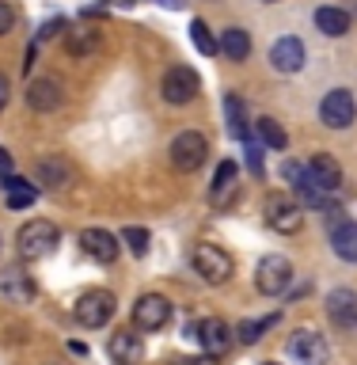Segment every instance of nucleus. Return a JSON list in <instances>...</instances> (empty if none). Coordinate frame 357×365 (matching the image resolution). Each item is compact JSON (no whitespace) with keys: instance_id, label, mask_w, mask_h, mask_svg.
Here are the masks:
<instances>
[{"instance_id":"1","label":"nucleus","mask_w":357,"mask_h":365,"mask_svg":"<svg viewBox=\"0 0 357 365\" xmlns=\"http://www.w3.org/2000/svg\"><path fill=\"white\" fill-rule=\"evenodd\" d=\"M57 240H61V232H57V225L53 221H27L19 228V236H16V244H19V255L34 262V259H46L50 251L57 247Z\"/></svg>"},{"instance_id":"2","label":"nucleus","mask_w":357,"mask_h":365,"mask_svg":"<svg viewBox=\"0 0 357 365\" xmlns=\"http://www.w3.org/2000/svg\"><path fill=\"white\" fill-rule=\"evenodd\" d=\"M160 91H164V99L171 103V107H187V103L198 99L202 80L190 65H171L164 73V80H160Z\"/></svg>"},{"instance_id":"3","label":"nucleus","mask_w":357,"mask_h":365,"mask_svg":"<svg viewBox=\"0 0 357 365\" xmlns=\"http://www.w3.org/2000/svg\"><path fill=\"white\" fill-rule=\"evenodd\" d=\"M190 262L209 285H224L228 278H232V255H228L224 247H217V244H198Z\"/></svg>"},{"instance_id":"4","label":"nucleus","mask_w":357,"mask_h":365,"mask_svg":"<svg viewBox=\"0 0 357 365\" xmlns=\"http://www.w3.org/2000/svg\"><path fill=\"white\" fill-rule=\"evenodd\" d=\"M262 213H267V225L274 228V232H281V236L301 232V225H304V210H301V202L285 198V194H270L267 205H262Z\"/></svg>"},{"instance_id":"5","label":"nucleus","mask_w":357,"mask_h":365,"mask_svg":"<svg viewBox=\"0 0 357 365\" xmlns=\"http://www.w3.org/2000/svg\"><path fill=\"white\" fill-rule=\"evenodd\" d=\"M209 156V141L198 130H182L175 141H171V164L179 171H198Z\"/></svg>"},{"instance_id":"6","label":"nucleus","mask_w":357,"mask_h":365,"mask_svg":"<svg viewBox=\"0 0 357 365\" xmlns=\"http://www.w3.org/2000/svg\"><path fill=\"white\" fill-rule=\"evenodd\" d=\"M319 118H324V125H331V130H350L353 118H357L353 91H346V88L327 91L324 103H319Z\"/></svg>"},{"instance_id":"7","label":"nucleus","mask_w":357,"mask_h":365,"mask_svg":"<svg viewBox=\"0 0 357 365\" xmlns=\"http://www.w3.org/2000/svg\"><path fill=\"white\" fill-rule=\"evenodd\" d=\"M293 282V262L285 259V255H267L259 262V270H255V285H259V293L262 297H278L285 293V285Z\"/></svg>"},{"instance_id":"8","label":"nucleus","mask_w":357,"mask_h":365,"mask_svg":"<svg viewBox=\"0 0 357 365\" xmlns=\"http://www.w3.org/2000/svg\"><path fill=\"white\" fill-rule=\"evenodd\" d=\"M73 316H76L80 327H103V324L114 316V297H110L107 289H88V293L76 301Z\"/></svg>"},{"instance_id":"9","label":"nucleus","mask_w":357,"mask_h":365,"mask_svg":"<svg viewBox=\"0 0 357 365\" xmlns=\"http://www.w3.org/2000/svg\"><path fill=\"white\" fill-rule=\"evenodd\" d=\"M289 354L301 365H327L331 361V346H327V339L319 335V331L312 327H304V331H296V335L289 339Z\"/></svg>"},{"instance_id":"10","label":"nucleus","mask_w":357,"mask_h":365,"mask_svg":"<svg viewBox=\"0 0 357 365\" xmlns=\"http://www.w3.org/2000/svg\"><path fill=\"white\" fill-rule=\"evenodd\" d=\"M167 319H171L167 297H160V293L137 297V304H133V324L141 327V331H160V327H167Z\"/></svg>"},{"instance_id":"11","label":"nucleus","mask_w":357,"mask_h":365,"mask_svg":"<svg viewBox=\"0 0 357 365\" xmlns=\"http://www.w3.org/2000/svg\"><path fill=\"white\" fill-rule=\"evenodd\" d=\"M194 339L202 342V350L209 354V358H221V354L232 346V331H228V324L224 319H202V324H194V331H190Z\"/></svg>"},{"instance_id":"12","label":"nucleus","mask_w":357,"mask_h":365,"mask_svg":"<svg viewBox=\"0 0 357 365\" xmlns=\"http://www.w3.org/2000/svg\"><path fill=\"white\" fill-rule=\"evenodd\" d=\"M304 57H308L304 42H301V38H293V34H285V38L274 42V50H270V65L278 68V73L293 76V73H301V68H304Z\"/></svg>"},{"instance_id":"13","label":"nucleus","mask_w":357,"mask_h":365,"mask_svg":"<svg viewBox=\"0 0 357 365\" xmlns=\"http://www.w3.org/2000/svg\"><path fill=\"white\" fill-rule=\"evenodd\" d=\"M80 247H84L88 259L103 262V267L118 259V236H110L107 228H84V232H80Z\"/></svg>"},{"instance_id":"14","label":"nucleus","mask_w":357,"mask_h":365,"mask_svg":"<svg viewBox=\"0 0 357 365\" xmlns=\"http://www.w3.org/2000/svg\"><path fill=\"white\" fill-rule=\"evenodd\" d=\"M34 278L31 274H23L19 267H8L4 270V278H0V297L4 301H11V304H31L34 301Z\"/></svg>"},{"instance_id":"15","label":"nucleus","mask_w":357,"mask_h":365,"mask_svg":"<svg viewBox=\"0 0 357 365\" xmlns=\"http://www.w3.org/2000/svg\"><path fill=\"white\" fill-rule=\"evenodd\" d=\"M308 175H312V182H316L324 194H331V190L342 187V164H338L335 156H327V153H319V156L308 160Z\"/></svg>"},{"instance_id":"16","label":"nucleus","mask_w":357,"mask_h":365,"mask_svg":"<svg viewBox=\"0 0 357 365\" xmlns=\"http://www.w3.org/2000/svg\"><path fill=\"white\" fill-rule=\"evenodd\" d=\"M327 316H331V324H338V327H357V293L353 289H331L327 297Z\"/></svg>"},{"instance_id":"17","label":"nucleus","mask_w":357,"mask_h":365,"mask_svg":"<svg viewBox=\"0 0 357 365\" xmlns=\"http://www.w3.org/2000/svg\"><path fill=\"white\" fill-rule=\"evenodd\" d=\"M0 187H4L8 210H31V205L38 202V187H34V182H27V179H19V175L0 179Z\"/></svg>"},{"instance_id":"18","label":"nucleus","mask_w":357,"mask_h":365,"mask_svg":"<svg viewBox=\"0 0 357 365\" xmlns=\"http://www.w3.org/2000/svg\"><path fill=\"white\" fill-rule=\"evenodd\" d=\"M27 107L31 110H57L61 107V88L53 84V80H34V84L27 88Z\"/></svg>"},{"instance_id":"19","label":"nucleus","mask_w":357,"mask_h":365,"mask_svg":"<svg viewBox=\"0 0 357 365\" xmlns=\"http://www.w3.org/2000/svg\"><path fill=\"white\" fill-rule=\"evenodd\" d=\"M331 247H335L338 259L357 262V221H338L331 228Z\"/></svg>"},{"instance_id":"20","label":"nucleus","mask_w":357,"mask_h":365,"mask_svg":"<svg viewBox=\"0 0 357 365\" xmlns=\"http://www.w3.org/2000/svg\"><path fill=\"white\" fill-rule=\"evenodd\" d=\"M224 118H228V133L239 137V141H251V125H247V107L236 91L224 96Z\"/></svg>"},{"instance_id":"21","label":"nucleus","mask_w":357,"mask_h":365,"mask_svg":"<svg viewBox=\"0 0 357 365\" xmlns=\"http://www.w3.org/2000/svg\"><path fill=\"white\" fill-rule=\"evenodd\" d=\"M316 27L327 34V38H342V34L350 31V11H342L335 4H324L316 8Z\"/></svg>"},{"instance_id":"22","label":"nucleus","mask_w":357,"mask_h":365,"mask_svg":"<svg viewBox=\"0 0 357 365\" xmlns=\"http://www.w3.org/2000/svg\"><path fill=\"white\" fill-rule=\"evenodd\" d=\"M278 312H270V316H259V319H239V327H236V339L244 342V346H255V342L262 335H270V327H278Z\"/></svg>"},{"instance_id":"23","label":"nucleus","mask_w":357,"mask_h":365,"mask_svg":"<svg viewBox=\"0 0 357 365\" xmlns=\"http://www.w3.org/2000/svg\"><path fill=\"white\" fill-rule=\"evenodd\" d=\"M221 53L228 57V61H247V53H251V34H247L244 27L221 31Z\"/></svg>"},{"instance_id":"24","label":"nucleus","mask_w":357,"mask_h":365,"mask_svg":"<svg viewBox=\"0 0 357 365\" xmlns=\"http://www.w3.org/2000/svg\"><path fill=\"white\" fill-rule=\"evenodd\" d=\"M110 354L118 358V365H133L141 358V339H137L133 331H118V335L110 339Z\"/></svg>"},{"instance_id":"25","label":"nucleus","mask_w":357,"mask_h":365,"mask_svg":"<svg viewBox=\"0 0 357 365\" xmlns=\"http://www.w3.org/2000/svg\"><path fill=\"white\" fill-rule=\"evenodd\" d=\"M190 38H194V50H198L202 57L221 53V42L209 34V23H205V19H190Z\"/></svg>"},{"instance_id":"26","label":"nucleus","mask_w":357,"mask_h":365,"mask_svg":"<svg viewBox=\"0 0 357 365\" xmlns=\"http://www.w3.org/2000/svg\"><path fill=\"white\" fill-rule=\"evenodd\" d=\"M236 175H239L236 160H221V164H217V175H213V202H224V194L236 187Z\"/></svg>"},{"instance_id":"27","label":"nucleus","mask_w":357,"mask_h":365,"mask_svg":"<svg viewBox=\"0 0 357 365\" xmlns=\"http://www.w3.org/2000/svg\"><path fill=\"white\" fill-rule=\"evenodd\" d=\"M255 133H259V141L267 145V148H274V153H281V148L289 145V137H285V130L274 118H259L255 122Z\"/></svg>"},{"instance_id":"28","label":"nucleus","mask_w":357,"mask_h":365,"mask_svg":"<svg viewBox=\"0 0 357 365\" xmlns=\"http://www.w3.org/2000/svg\"><path fill=\"white\" fill-rule=\"evenodd\" d=\"M99 46V34L95 31H68V42H65V50L73 53V57H84L91 53Z\"/></svg>"},{"instance_id":"29","label":"nucleus","mask_w":357,"mask_h":365,"mask_svg":"<svg viewBox=\"0 0 357 365\" xmlns=\"http://www.w3.org/2000/svg\"><path fill=\"white\" fill-rule=\"evenodd\" d=\"M122 240L130 244V251H133L137 259H145V255H148V228L130 225V228H122Z\"/></svg>"},{"instance_id":"30","label":"nucleus","mask_w":357,"mask_h":365,"mask_svg":"<svg viewBox=\"0 0 357 365\" xmlns=\"http://www.w3.org/2000/svg\"><path fill=\"white\" fill-rule=\"evenodd\" d=\"M247 168H251V175H262V148L255 141H247Z\"/></svg>"},{"instance_id":"31","label":"nucleus","mask_w":357,"mask_h":365,"mask_svg":"<svg viewBox=\"0 0 357 365\" xmlns=\"http://www.w3.org/2000/svg\"><path fill=\"white\" fill-rule=\"evenodd\" d=\"M11 23H16V11H11V4L8 0H0V38L11 31Z\"/></svg>"},{"instance_id":"32","label":"nucleus","mask_w":357,"mask_h":365,"mask_svg":"<svg viewBox=\"0 0 357 365\" xmlns=\"http://www.w3.org/2000/svg\"><path fill=\"white\" fill-rule=\"evenodd\" d=\"M57 31H65V19H50V23H46V27L38 31V42H46V38H53Z\"/></svg>"},{"instance_id":"33","label":"nucleus","mask_w":357,"mask_h":365,"mask_svg":"<svg viewBox=\"0 0 357 365\" xmlns=\"http://www.w3.org/2000/svg\"><path fill=\"white\" fill-rule=\"evenodd\" d=\"M11 175V156H8V148H0V179H8Z\"/></svg>"},{"instance_id":"34","label":"nucleus","mask_w":357,"mask_h":365,"mask_svg":"<svg viewBox=\"0 0 357 365\" xmlns=\"http://www.w3.org/2000/svg\"><path fill=\"white\" fill-rule=\"evenodd\" d=\"M182 365H221V361H217V358H209V354H198V358H187Z\"/></svg>"},{"instance_id":"35","label":"nucleus","mask_w":357,"mask_h":365,"mask_svg":"<svg viewBox=\"0 0 357 365\" xmlns=\"http://www.w3.org/2000/svg\"><path fill=\"white\" fill-rule=\"evenodd\" d=\"M8 91H11V88H8V76H4V73H0V110H4V107H8Z\"/></svg>"},{"instance_id":"36","label":"nucleus","mask_w":357,"mask_h":365,"mask_svg":"<svg viewBox=\"0 0 357 365\" xmlns=\"http://www.w3.org/2000/svg\"><path fill=\"white\" fill-rule=\"evenodd\" d=\"M164 8H171V11H179V8H187V0H160Z\"/></svg>"},{"instance_id":"37","label":"nucleus","mask_w":357,"mask_h":365,"mask_svg":"<svg viewBox=\"0 0 357 365\" xmlns=\"http://www.w3.org/2000/svg\"><path fill=\"white\" fill-rule=\"evenodd\" d=\"M262 365H278V361H262Z\"/></svg>"},{"instance_id":"38","label":"nucleus","mask_w":357,"mask_h":365,"mask_svg":"<svg viewBox=\"0 0 357 365\" xmlns=\"http://www.w3.org/2000/svg\"><path fill=\"white\" fill-rule=\"evenodd\" d=\"M267 4H278V0H267Z\"/></svg>"}]
</instances>
